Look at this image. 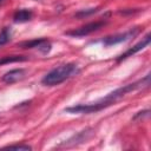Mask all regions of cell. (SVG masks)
Masks as SVG:
<instances>
[{"label": "cell", "instance_id": "obj_1", "mask_svg": "<svg viewBox=\"0 0 151 151\" xmlns=\"http://www.w3.org/2000/svg\"><path fill=\"white\" fill-rule=\"evenodd\" d=\"M149 83H150V74L145 76L143 79H139V80H137L134 83L124 85V86L114 90L113 92L109 93L107 96H105L104 98H101L100 100H98L96 103L86 104V105H83V104L81 105H74V106L65 109V112H68V113H93V112H98V111L112 105L118 99H120L124 96H126L127 93H130V92H132L134 90H138V88H140L143 86L149 85Z\"/></svg>", "mask_w": 151, "mask_h": 151}, {"label": "cell", "instance_id": "obj_2", "mask_svg": "<svg viewBox=\"0 0 151 151\" xmlns=\"http://www.w3.org/2000/svg\"><path fill=\"white\" fill-rule=\"evenodd\" d=\"M77 72V65L73 63L60 65L53 70H51L42 79L41 83L46 86H55L68 79L73 73Z\"/></svg>", "mask_w": 151, "mask_h": 151}, {"label": "cell", "instance_id": "obj_3", "mask_svg": "<svg viewBox=\"0 0 151 151\" xmlns=\"http://www.w3.org/2000/svg\"><path fill=\"white\" fill-rule=\"evenodd\" d=\"M104 25H105V21H103V20L93 21V22H88L84 26H80L78 28H74L72 31H68V32H66V34L71 35V37H85V35H88V34L98 31Z\"/></svg>", "mask_w": 151, "mask_h": 151}, {"label": "cell", "instance_id": "obj_4", "mask_svg": "<svg viewBox=\"0 0 151 151\" xmlns=\"http://www.w3.org/2000/svg\"><path fill=\"white\" fill-rule=\"evenodd\" d=\"M138 33H139V28L138 27L131 28L127 32H124V33H119V34H114V35H110V37L104 38L103 44L105 46H112V45H116V44L126 41V40H129L131 38H134Z\"/></svg>", "mask_w": 151, "mask_h": 151}, {"label": "cell", "instance_id": "obj_5", "mask_svg": "<svg viewBox=\"0 0 151 151\" xmlns=\"http://www.w3.org/2000/svg\"><path fill=\"white\" fill-rule=\"evenodd\" d=\"M18 46L21 47V48H38V50L41 51L42 54H47L51 50V44L45 38H39V39L29 40V41H24V42L18 44Z\"/></svg>", "mask_w": 151, "mask_h": 151}, {"label": "cell", "instance_id": "obj_6", "mask_svg": "<svg viewBox=\"0 0 151 151\" xmlns=\"http://www.w3.org/2000/svg\"><path fill=\"white\" fill-rule=\"evenodd\" d=\"M150 41H151V34L150 33H147L138 44H136L133 47H131L130 50H127L125 53H123L122 55H119L118 58H117V61L118 63H120V61H123L124 59H126V58H129V57H132L133 54H136L137 52H139V51H142L143 48H145L149 44H150Z\"/></svg>", "mask_w": 151, "mask_h": 151}, {"label": "cell", "instance_id": "obj_7", "mask_svg": "<svg viewBox=\"0 0 151 151\" xmlns=\"http://www.w3.org/2000/svg\"><path fill=\"white\" fill-rule=\"evenodd\" d=\"M25 77V70L22 68H15V70H12L7 73H5L1 78V80L4 83H7V84H13L18 80H21L22 78Z\"/></svg>", "mask_w": 151, "mask_h": 151}, {"label": "cell", "instance_id": "obj_8", "mask_svg": "<svg viewBox=\"0 0 151 151\" xmlns=\"http://www.w3.org/2000/svg\"><path fill=\"white\" fill-rule=\"evenodd\" d=\"M32 15H33V13L29 9H19L14 13L13 19L15 22H25V21L31 20Z\"/></svg>", "mask_w": 151, "mask_h": 151}, {"label": "cell", "instance_id": "obj_9", "mask_svg": "<svg viewBox=\"0 0 151 151\" xmlns=\"http://www.w3.org/2000/svg\"><path fill=\"white\" fill-rule=\"evenodd\" d=\"M26 60H27V57H25V55H6L0 59V65L18 63V61H26Z\"/></svg>", "mask_w": 151, "mask_h": 151}, {"label": "cell", "instance_id": "obj_10", "mask_svg": "<svg viewBox=\"0 0 151 151\" xmlns=\"http://www.w3.org/2000/svg\"><path fill=\"white\" fill-rule=\"evenodd\" d=\"M5 149H9V150H22V151H29V150H32V147L29 145H26V144L8 145V146H5Z\"/></svg>", "mask_w": 151, "mask_h": 151}, {"label": "cell", "instance_id": "obj_11", "mask_svg": "<svg viewBox=\"0 0 151 151\" xmlns=\"http://www.w3.org/2000/svg\"><path fill=\"white\" fill-rule=\"evenodd\" d=\"M9 37H11V34H9L8 28H4L1 31V33H0V46L4 45V44H6L9 40Z\"/></svg>", "mask_w": 151, "mask_h": 151}, {"label": "cell", "instance_id": "obj_12", "mask_svg": "<svg viewBox=\"0 0 151 151\" xmlns=\"http://www.w3.org/2000/svg\"><path fill=\"white\" fill-rule=\"evenodd\" d=\"M97 11H98L97 8H91L90 11H86V12L84 11V12H79V13H77V17H84V15L86 17V15H88V14H91V13L97 12Z\"/></svg>", "mask_w": 151, "mask_h": 151}, {"label": "cell", "instance_id": "obj_13", "mask_svg": "<svg viewBox=\"0 0 151 151\" xmlns=\"http://www.w3.org/2000/svg\"><path fill=\"white\" fill-rule=\"evenodd\" d=\"M1 1H2V0H0V2H1Z\"/></svg>", "mask_w": 151, "mask_h": 151}]
</instances>
